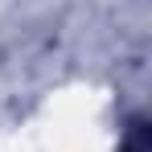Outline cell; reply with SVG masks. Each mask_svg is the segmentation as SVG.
Returning <instances> with one entry per match:
<instances>
[{"instance_id":"6da1fadb","label":"cell","mask_w":152,"mask_h":152,"mask_svg":"<svg viewBox=\"0 0 152 152\" xmlns=\"http://www.w3.org/2000/svg\"><path fill=\"white\" fill-rule=\"evenodd\" d=\"M127 152H148V124L144 119H132V127H127Z\"/></svg>"}]
</instances>
